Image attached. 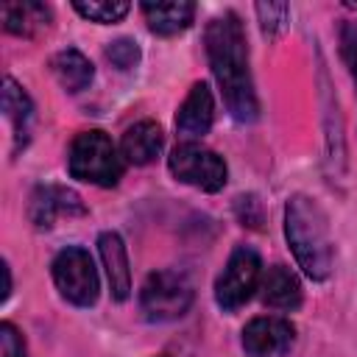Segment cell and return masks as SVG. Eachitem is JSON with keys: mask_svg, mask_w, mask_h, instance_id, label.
Masks as SVG:
<instances>
[{"mask_svg": "<svg viewBox=\"0 0 357 357\" xmlns=\"http://www.w3.org/2000/svg\"><path fill=\"white\" fill-rule=\"evenodd\" d=\"M98 251L106 268L109 290L114 301H126L131 296V268H128V251L126 243L117 231H100L98 237Z\"/></svg>", "mask_w": 357, "mask_h": 357, "instance_id": "11", "label": "cell"}, {"mask_svg": "<svg viewBox=\"0 0 357 357\" xmlns=\"http://www.w3.org/2000/svg\"><path fill=\"white\" fill-rule=\"evenodd\" d=\"M167 167L178 181L198 187L204 192L223 190L226 176H229L226 162L201 142H178L167 159Z\"/></svg>", "mask_w": 357, "mask_h": 357, "instance_id": "7", "label": "cell"}, {"mask_svg": "<svg viewBox=\"0 0 357 357\" xmlns=\"http://www.w3.org/2000/svg\"><path fill=\"white\" fill-rule=\"evenodd\" d=\"M73 8L81 14V17H86V20H92V22H100V25H109V22H120L126 14H128V3H123V0H89V3H73Z\"/></svg>", "mask_w": 357, "mask_h": 357, "instance_id": "18", "label": "cell"}, {"mask_svg": "<svg viewBox=\"0 0 357 357\" xmlns=\"http://www.w3.org/2000/svg\"><path fill=\"white\" fill-rule=\"evenodd\" d=\"M123 167H126V159L120 148L100 128L81 131L70 145L67 170L78 181L98 184V187H114L123 176Z\"/></svg>", "mask_w": 357, "mask_h": 357, "instance_id": "3", "label": "cell"}, {"mask_svg": "<svg viewBox=\"0 0 357 357\" xmlns=\"http://www.w3.org/2000/svg\"><path fill=\"white\" fill-rule=\"evenodd\" d=\"M0 17H3V28L8 33H17V36H33L50 25V8L45 3H36V0L3 3Z\"/></svg>", "mask_w": 357, "mask_h": 357, "instance_id": "15", "label": "cell"}, {"mask_svg": "<svg viewBox=\"0 0 357 357\" xmlns=\"http://www.w3.org/2000/svg\"><path fill=\"white\" fill-rule=\"evenodd\" d=\"M139 11L145 14V22L159 36H176L192 25L195 3L176 0V3H142Z\"/></svg>", "mask_w": 357, "mask_h": 357, "instance_id": "14", "label": "cell"}, {"mask_svg": "<svg viewBox=\"0 0 357 357\" xmlns=\"http://www.w3.org/2000/svg\"><path fill=\"white\" fill-rule=\"evenodd\" d=\"M284 237L298 268L312 279L324 282L332 273L335 248L329 234V220L321 204L304 192H296L284 204Z\"/></svg>", "mask_w": 357, "mask_h": 357, "instance_id": "2", "label": "cell"}, {"mask_svg": "<svg viewBox=\"0 0 357 357\" xmlns=\"http://www.w3.org/2000/svg\"><path fill=\"white\" fill-rule=\"evenodd\" d=\"M162 142H165V137H162L159 123L139 120L131 128H126V134L120 139V153L128 165H148L159 156Z\"/></svg>", "mask_w": 357, "mask_h": 357, "instance_id": "13", "label": "cell"}, {"mask_svg": "<svg viewBox=\"0 0 357 357\" xmlns=\"http://www.w3.org/2000/svg\"><path fill=\"white\" fill-rule=\"evenodd\" d=\"M192 298H195V290L190 276L173 268H162L148 273V279L142 282L139 310L145 312L148 321H156V324L176 321L192 307Z\"/></svg>", "mask_w": 357, "mask_h": 357, "instance_id": "4", "label": "cell"}, {"mask_svg": "<svg viewBox=\"0 0 357 357\" xmlns=\"http://www.w3.org/2000/svg\"><path fill=\"white\" fill-rule=\"evenodd\" d=\"M259 298L265 307L271 310H282V312H290V310H298L301 307V282L298 276L284 268V265H273L268 268V273L262 276L259 282Z\"/></svg>", "mask_w": 357, "mask_h": 357, "instance_id": "12", "label": "cell"}, {"mask_svg": "<svg viewBox=\"0 0 357 357\" xmlns=\"http://www.w3.org/2000/svg\"><path fill=\"white\" fill-rule=\"evenodd\" d=\"M204 42H206V59L212 75L223 92L229 114L237 123H254L259 114V103L248 70V45L240 17L234 11L218 14L206 25Z\"/></svg>", "mask_w": 357, "mask_h": 357, "instance_id": "1", "label": "cell"}, {"mask_svg": "<svg viewBox=\"0 0 357 357\" xmlns=\"http://www.w3.org/2000/svg\"><path fill=\"white\" fill-rule=\"evenodd\" d=\"M3 114H6V120H8L11 128H14V142H17V148H20V142L25 145L28 128H31V120H33V103H31L28 92H25L11 75L3 78Z\"/></svg>", "mask_w": 357, "mask_h": 357, "instance_id": "17", "label": "cell"}, {"mask_svg": "<svg viewBox=\"0 0 357 357\" xmlns=\"http://www.w3.org/2000/svg\"><path fill=\"white\" fill-rule=\"evenodd\" d=\"M293 324L279 315L251 318L243 329V351L245 357H282L293 346Z\"/></svg>", "mask_w": 357, "mask_h": 357, "instance_id": "8", "label": "cell"}, {"mask_svg": "<svg viewBox=\"0 0 357 357\" xmlns=\"http://www.w3.org/2000/svg\"><path fill=\"white\" fill-rule=\"evenodd\" d=\"M50 70H53L56 81H59L67 92H84V89L92 84V78H95L92 61H89L81 50H75V47L59 50V53L53 56V61H50Z\"/></svg>", "mask_w": 357, "mask_h": 357, "instance_id": "16", "label": "cell"}, {"mask_svg": "<svg viewBox=\"0 0 357 357\" xmlns=\"http://www.w3.org/2000/svg\"><path fill=\"white\" fill-rule=\"evenodd\" d=\"M262 282V259L251 245H237L229 259L226 268L220 271L218 282H215V301L220 310L231 312L237 307H243L254 290Z\"/></svg>", "mask_w": 357, "mask_h": 357, "instance_id": "6", "label": "cell"}, {"mask_svg": "<svg viewBox=\"0 0 357 357\" xmlns=\"http://www.w3.org/2000/svg\"><path fill=\"white\" fill-rule=\"evenodd\" d=\"M340 53H343V61L349 64V70L357 81V22H346L340 28Z\"/></svg>", "mask_w": 357, "mask_h": 357, "instance_id": "22", "label": "cell"}, {"mask_svg": "<svg viewBox=\"0 0 357 357\" xmlns=\"http://www.w3.org/2000/svg\"><path fill=\"white\" fill-rule=\"evenodd\" d=\"M106 59H109L117 70H131V67L139 61V47H137L134 39L120 36V39L109 42V47H106Z\"/></svg>", "mask_w": 357, "mask_h": 357, "instance_id": "20", "label": "cell"}, {"mask_svg": "<svg viewBox=\"0 0 357 357\" xmlns=\"http://www.w3.org/2000/svg\"><path fill=\"white\" fill-rule=\"evenodd\" d=\"M53 282L59 287V293L75 304V307H92L98 301V290H100V282H98V271H95V262L89 257L86 248L81 245H67L61 248L56 257H53Z\"/></svg>", "mask_w": 357, "mask_h": 357, "instance_id": "5", "label": "cell"}, {"mask_svg": "<svg viewBox=\"0 0 357 357\" xmlns=\"http://www.w3.org/2000/svg\"><path fill=\"white\" fill-rule=\"evenodd\" d=\"M212 120H215L212 89H209V84L198 81V84H192L190 95L184 98V103H181V109L176 114V131L187 142H195V139H201L212 128Z\"/></svg>", "mask_w": 357, "mask_h": 357, "instance_id": "10", "label": "cell"}, {"mask_svg": "<svg viewBox=\"0 0 357 357\" xmlns=\"http://www.w3.org/2000/svg\"><path fill=\"white\" fill-rule=\"evenodd\" d=\"M0 357H28L22 335H20L17 326L8 324V321L0 324Z\"/></svg>", "mask_w": 357, "mask_h": 357, "instance_id": "21", "label": "cell"}, {"mask_svg": "<svg viewBox=\"0 0 357 357\" xmlns=\"http://www.w3.org/2000/svg\"><path fill=\"white\" fill-rule=\"evenodd\" d=\"M61 215H86L81 195L61 184H39L28 204V218L36 229H50Z\"/></svg>", "mask_w": 357, "mask_h": 357, "instance_id": "9", "label": "cell"}, {"mask_svg": "<svg viewBox=\"0 0 357 357\" xmlns=\"http://www.w3.org/2000/svg\"><path fill=\"white\" fill-rule=\"evenodd\" d=\"M257 17H259L262 33L268 39H276L290 22V6L287 3H257Z\"/></svg>", "mask_w": 357, "mask_h": 357, "instance_id": "19", "label": "cell"}]
</instances>
